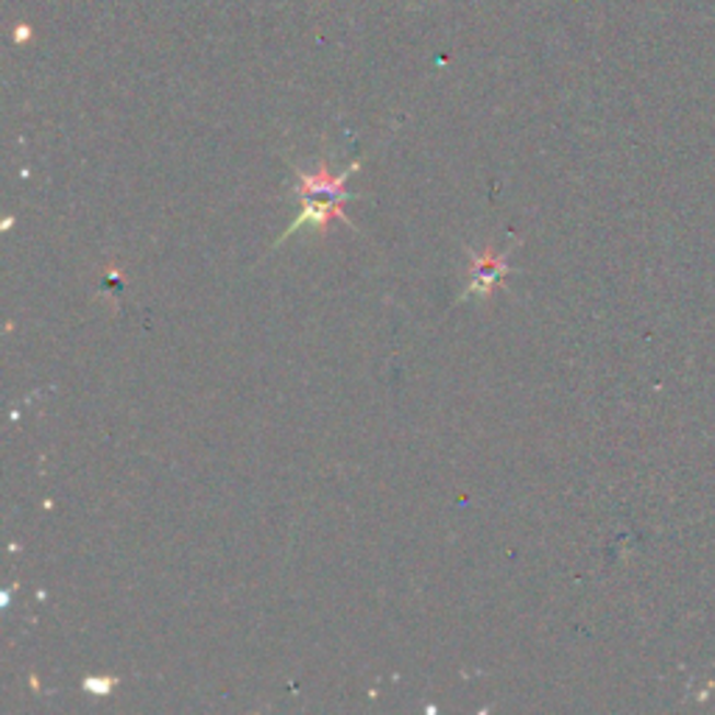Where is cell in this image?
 Masks as SVG:
<instances>
[{"instance_id":"cell-1","label":"cell","mask_w":715,"mask_h":715,"mask_svg":"<svg viewBox=\"0 0 715 715\" xmlns=\"http://www.w3.org/2000/svg\"><path fill=\"white\" fill-rule=\"evenodd\" d=\"M358 171V162L355 165H349L347 171H342V174H333L327 165V160H322V165H319L316 174H302L299 171L297 174V185H293V194L299 196V199H338V201H353L355 196L347 194L344 191V185H347L349 174H355Z\"/></svg>"},{"instance_id":"cell-2","label":"cell","mask_w":715,"mask_h":715,"mask_svg":"<svg viewBox=\"0 0 715 715\" xmlns=\"http://www.w3.org/2000/svg\"><path fill=\"white\" fill-rule=\"evenodd\" d=\"M466 255H470V263H473V277H470V286H466L464 297H492V288L498 286V280L504 277L506 272H509V252H504V255H495L489 250L484 252V255H475L473 250H466Z\"/></svg>"},{"instance_id":"cell-3","label":"cell","mask_w":715,"mask_h":715,"mask_svg":"<svg viewBox=\"0 0 715 715\" xmlns=\"http://www.w3.org/2000/svg\"><path fill=\"white\" fill-rule=\"evenodd\" d=\"M115 682H118V679H88L84 688H88V691H95V696H106V693L115 688Z\"/></svg>"}]
</instances>
